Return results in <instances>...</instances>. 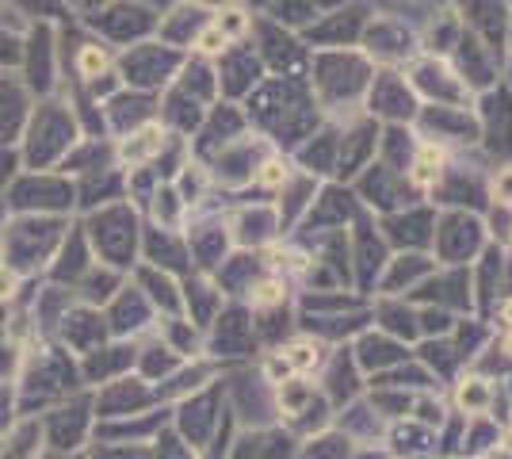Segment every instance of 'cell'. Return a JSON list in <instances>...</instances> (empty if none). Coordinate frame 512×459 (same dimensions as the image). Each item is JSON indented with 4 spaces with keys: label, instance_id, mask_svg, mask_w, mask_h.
<instances>
[{
    "label": "cell",
    "instance_id": "obj_4",
    "mask_svg": "<svg viewBox=\"0 0 512 459\" xmlns=\"http://www.w3.org/2000/svg\"><path fill=\"white\" fill-rule=\"evenodd\" d=\"M218 43H222V23H218V27H207V31L199 35V46H203V50H218Z\"/></svg>",
    "mask_w": 512,
    "mask_h": 459
},
{
    "label": "cell",
    "instance_id": "obj_9",
    "mask_svg": "<svg viewBox=\"0 0 512 459\" xmlns=\"http://www.w3.org/2000/svg\"><path fill=\"white\" fill-rule=\"evenodd\" d=\"M501 318H505V322H509V326H512V299H509V303H505V306H501Z\"/></svg>",
    "mask_w": 512,
    "mask_h": 459
},
{
    "label": "cell",
    "instance_id": "obj_8",
    "mask_svg": "<svg viewBox=\"0 0 512 459\" xmlns=\"http://www.w3.org/2000/svg\"><path fill=\"white\" fill-rule=\"evenodd\" d=\"M12 287H16L12 276H0V299H4V295H12Z\"/></svg>",
    "mask_w": 512,
    "mask_h": 459
},
{
    "label": "cell",
    "instance_id": "obj_5",
    "mask_svg": "<svg viewBox=\"0 0 512 459\" xmlns=\"http://www.w3.org/2000/svg\"><path fill=\"white\" fill-rule=\"evenodd\" d=\"M295 352V356H291V360H295V364H299V368H310V364H314V360H318V352L314 349H291Z\"/></svg>",
    "mask_w": 512,
    "mask_h": 459
},
{
    "label": "cell",
    "instance_id": "obj_3",
    "mask_svg": "<svg viewBox=\"0 0 512 459\" xmlns=\"http://www.w3.org/2000/svg\"><path fill=\"white\" fill-rule=\"evenodd\" d=\"M493 196L501 199V203H509V207H512V169H509V173L497 176V184H493Z\"/></svg>",
    "mask_w": 512,
    "mask_h": 459
},
{
    "label": "cell",
    "instance_id": "obj_2",
    "mask_svg": "<svg viewBox=\"0 0 512 459\" xmlns=\"http://www.w3.org/2000/svg\"><path fill=\"white\" fill-rule=\"evenodd\" d=\"M279 299H283V287H279V284H260V287L253 291V303H256V306L279 303Z\"/></svg>",
    "mask_w": 512,
    "mask_h": 459
},
{
    "label": "cell",
    "instance_id": "obj_1",
    "mask_svg": "<svg viewBox=\"0 0 512 459\" xmlns=\"http://www.w3.org/2000/svg\"><path fill=\"white\" fill-rule=\"evenodd\" d=\"M440 161H444V153L432 150V146H425V150H421V161H417V173H413V180H417V184H428L432 176L440 173Z\"/></svg>",
    "mask_w": 512,
    "mask_h": 459
},
{
    "label": "cell",
    "instance_id": "obj_11",
    "mask_svg": "<svg viewBox=\"0 0 512 459\" xmlns=\"http://www.w3.org/2000/svg\"><path fill=\"white\" fill-rule=\"evenodd\" d=\"M509 448H512V437H509Z\"/></svg>",
    "mask_w": 512,
    "mask_h": 459
},
{
    "label": "cell",
    "instance_id": "obj_6",
    "mask_svg": "<svg viewBox=\"0 0 512 459\" xmlns=\"http://www.w3.org/2000/svg\"><path fill=\"white\" fill-rule=\"evenodd\" d=\"M260 180H264V184H279V180H283V165H264Z\"/></svg>",
    "mask_w": 512,
    "mask_h": 459
},
{
    "label": "cell",
    "instance_id": "obj_10",
    "mask_svg": "<svg viewBox=\"0 0 512 459\" xmlns=\"http://www.w3.org/2000/svg\"><path fill=\"white\" fill-rule=\"evenodd\" d=\"M505 352H512V333L505 337Z\"/></svg>",
    "mask_w": 512,
    "mask_h": 459
},
{
    "label": "cell",
    "instance_id": "obj_7",
    "mask_svg": "<svg viewBox=\"0 0 512 459\" xmlns=\"http://www.w3.org/2000/svg\"><path fill=\"white\" fill-rule=\"evenodd\" d=\"M81 66H85V69H96V66H104V58H100L96 50H88L85 58H81Z\"/></svg>",
    "mask_w": 512,
    "mask_h": 459
}]
</instances>
